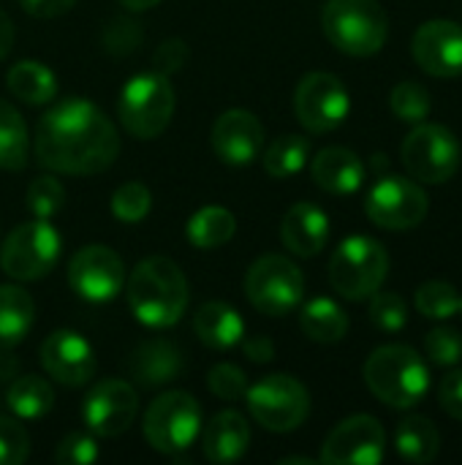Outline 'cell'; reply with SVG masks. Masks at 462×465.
<instances>
[{
    "label": "cell",
    "mask_w": 462,
    "mask_h": 465,
    "mask_svg": "<svg viewBox=\"0 0 462 465\" xmlns=\"http://www.w3.org/2000/svg\"><path fill=\"white\" fill-rule=\"evenodd\" d=\"M248 447L251 428L240 411H218L202 430V450L210 463H237L245 458Z\"/></svg>",
    "instance_id": "cell-22"
},
{
    "label": "cell",
    "mask_w": 462,
    "mask_h": 465,
    "mask_svg": "<svg viewBox=\"0 0 462 465\" xmlns=\"http://www.w3.org/2000/svg\"><path fill=\"white\" fill-rule=\"evenodd\" d=\"M395 447L408 463H433L441 452V436L428 417H406L398 425Z\"/></svg>",
    "instance_id": "cell-29"
},
{
    "label": "cell",
    "mask_w": 462,
    "mask_h": 465,
    "mask_svg": "<svg viewBox=\"0 0 462 465\" xmlns=\"http://www.w3.org/2000/svg\"><path fill=\"white\" fill-rule=\"evenodd\" d=\"M321 27L329 44L351 57H373L389 35V19L378 0H327Z\"/></svg>",
    "instance_id": "cell-4"
},
{
    "label": "cell",
    "mask_w": 462,
    "mask_h": 465,
    "mask_svg": "<svg viewBox=\"0 0 462 465\" xmlns=\"http://www.w3.org/2000/svg\"><path fill=\"white\" fill-rule=\"evenodd\" d=\"M30 455V436L19 417H0V465H19Z\"/></svg>",
    "instance_id": "cell-39"
},
{
    "label": "cell",
    "mask_w": 462,
    "mask_h": 465,
    "mask_svg": "<svg viewBox=\"0 0 462 465\" xmlns=\"http://www.w3.org/2000/svg\"><path fill=\"white\" fill-rule=\"evenodd\" d=\"M370 322L381 330V332H400L408 324V305L400 294L395 292H376L370 297Z\"/></svg>",
    "instance_id": "cell-37"
},
{
    "label": "cell",
    "mask_w": 462,
    "mask_h": 465,
    "mask_svg": "<svg viewBox=\"0 0 462 465\" xmlns=\"http://www.w3.org/2000/svg\"><path fill=\"white\" fill-rule=\"evenodd\" d=\"M310 161V139L300 134H283L261 150V163L270 177L286 180L300 174Z\"/></svg>",
    "instance_id": "cell-30"
},
{
    "label": "cell",
    "mask_w": 462,
    "mask_h": 465,
    "mask_svg": "<svg viewBox=\"0 0 462 465\" xmlns=\"http://www.w3.org/2000/svg\"><path fill=\"white\" fill-rule=\"evenodd\" d=\"M177 106L174 87L161 71H142L131 76L117 101L123 128L136 139H155L172 123Z\"/></svg>",
    "instance_id": "cell-6"
},
{
    "label": "cell",
    "mask_w": 462,
    "mask_h": 465,
    "mask_svg": "<svg viewBox=\"0 0 462 465\" xmlns=\"http://www.w3.org/2000/svg\"><path fill=\"white\" fill-rule=\"evenodd\" d=\"M65 199H68V196H65L63 183H60L57 177H52V174L35 177V180L27 185V191H25V204H27V210H30L35 218H44V221H49V218H54L57 213H63Z\"/></svg>",
    "instance_id": "cell-36"
},
{
    "label": "cell",
    "mask_w": 462,
    "mask_h": 465,
    "mask_svg": "<svg viewBox=\"0 0 462 465\" xmlns=\"http://www.w3.org/2000/svg\"><path fill=\"white\" fill-rule=\"evenodd\" d=\"M128 308L150 330L174 327L188 311V281L182 270L166 256L142 259L125 281Z\"/></svg>",
    "instance_id": "cell-2"
},
{
    "label": "cell",
    "mask_w": 462,
    "mask_h": 465,
    "mask_svg": "<svg viewBox=\"0 0 462 465\" xmlns=\"http://www.w3.org/2000/svg\"><path fill=\"white\" fill-rule=\"evenodd\" d=\"M41 368L63 387H84L95 373L93 346L74 330H54L41 343Z\"/></svg>",
    "instance_id": "cell-18"
},
{
    "label": "cell",
    "mask_w": 462,
    "mask_h": 465,
    "mask_svg": "<svg viewBox=\"0 0 462 465\" xmlns=\"http://www.w3.org/2000/svg\"><path fill=\"white\" fill-rule=\"evenodd\" d=\"M54 460L60 465H90L98 460V444L93 436L87 433H68L57 450H54Z\"/></svg>",
    "instance_id": "cell-41"
},
{
    "label": "cell",
    "mask_w": 462,
    "mask_h": 465,
    "mask_svg": "<svg viewBox=\"0 0 462 465\" xmlns=\"http://www.w3.org/2000/svg\"><path fill=\"white\" fill-rule=\"evenodd\" d=\"M389 106H392L398 120L417 125V123L428 120V114L433 109V101H430L428 87H422L419 82H400L389 93Z\"/></svg>",
    "instance_id": "cell-34"
},
{
    "label": "cell",
    "mask_w": 462,
    "mask_h": 465,
    "mask_svg": "<svg viewBox=\"0 0 462 465\" xmlns=\"http://www.w3.org/2000/svg\"><path fill=\"white\" fill-rule=\"evenodd\" d=\"M438 401H441V409H444L449 417H455V420H460L462 422V371H452V373L441 381V387H438Z\"/></svg>",
    "instance_id": "cell-43"
},
{
    "label": "cell",
    "mask_w": 462,
    "mask_h": 465,
    "mask_svg": "<svg viewBox=\"0 0 462 465\" xmlns=\"http://www.w3.org/2000/svg\"><path fill=\"white\" fill-rule=\"evenodd\" d=\"M207 387L221 401H240L248 392V376L242 373V368H237L231 362H221L210 371Z\"/></svg>",
    "instance_id": "cell-40"
},
{
    "label": "cell",
    "mask_w": 462,
    "mask_h": 465,
    "mask_svg": "<svg viewBox=\"0 0 462 465\" xmlns=\"http://www.w3.org/2000/svg\"><path fill=\"white\" fill-rule=\"evenodd\" d=\"M212 150L229 166H251L264 150V125L248 109H229L212 125Z\"/></svg>",
    "instance_id": "cell-19"
},
{
    "label": "cell",
    "mask_w": 462,
    "mask_h": 465,
    "mask_svg": "<svg viewBox=\"0 0 462 465\" xmlns=\"http://www.w3.org/2000/svg\"><path fill=\"white\" fill-rule=\"evenodd\" d=\"M237 232V218L231 210L221 207V204H210V207H202L199 213L191 215L188 226H185V234H188V242L199 251H215L221 245H226Z\"/></svg>",
    "instance_id": "cell-28"
},
{
    "label": "cell",
    "mask_w": 462,
    "mask_h": 465,
    "mask_svg": "<svg viewBox=\"0 0 462 465\" xmlns=\"http://www.w3.org/2000/svg\"><path fill=\"white\" fill-rule=\"evenodd\" d=\"M60 248L57 229L49 221L35 218L8 232L0 248V267L14 281H41L54 270Z\"/></svg>",
    "instance_id": "cell-9"
},
{
    "label": "cell",
    "mask_w": 462,
    "mask_h": 465,
    "mask_svg": "<svg viewBox=\"0 0 462 465\" xmlns=\"http://www.w3.org/2000/svg\"><path fill=\"white\" fill-rule=\"evenodd\" d=\"M139 411V398L128 381L120 379H103L90 387L82 403V417L90 433L101 439H114L123 436Z\"/></svg>",
    "instance_id": "cell-16"
},
{
    "label": "cell",
    "mask_w": 462,
    "mask_h": 465,
    "mask_svg": "<svg viewBox=\"0 0 462 465\" xmlns=\"http://www.w3.org/2000/svg\"><path fill=\"white\" fill-rule=\"evenodd\" d=\"M109 207H112V215L123 223H139L150 215V207H152V193L144 183L139 180H131V183H123L120 188H114L112 199H109Z\"/></svg>",
    "instance_id": "cell-35"
},
{
    "label": "cell",
    "mask_w": 462,
    "mask_h": 465,
    "mask_svg": "<svg viewBox=\"0 0 462 465\" xmlns=\"http://www.w3.org/2000/svg\"><path fill=\"white\" fill-rule=\"evenodd\" d=\"M8 90L11 95H16L19 101L30 104V106H44L52 104L57 95V76L49 65L38 63V60H19L16 65L8 68Z\"/></svg>",
    "instance_id": "cell-25"
},
{
    "label": "cell",
    "mask_w": 462,
    "mask_h": 465,
    "mask_svg": "<svg viewBox=\"0 0 462 465\" xmlns=\"http://www.w3.org/2000/svg\"><path fill=\"white\" fill-rule=\"evenodd\" d=\"M368 390L392 409H414L430 390L428 362L403 343L376 349L365 362Z\"/></svg>",
    "instance_id": "cell-3"
},
{
    "label": "cell",
    "mask_w": 462,
    "mask_h": 465,
    "mask_svg": "<svg viewBox=\"0 0 462 465\" xmlns=\"http://www.w3.org/2000/svg\"><path fill=\"white\" fill-rule=\"evenodd\" d=\"M185 60H188V46H185V41H180V38H166L158 49H155V54H152V63H155V71H161V74H177L182 65H185Z\"/></svg>",
    "instance_id": "cell-42"
},
{
    "label": "cell",
    "mask_w": 462,
    "mask_h": 465,
    "mask_svg": "<svg viewBox=\"0 0 462 465\" xmlns=\"http://www.w3.org/2000/svg\"><path fill=\"white\" fill-rule=\"evenodd\" d=\"M387 275H389L387 248L365 234L346 237L329 259V283L340 297L351 302L370 300L384 286Z\"/></svg>",
    "instance_id": "cell-5"
},
{
    "label": "cell",
    "mask_w": 462,
    "mask_h": 465,
    "mask_svg": "<svg viewBox=\"0 0 462 465\" xmlns=\"http://www.w3.org/2000/svg\"><path fill=\"white\" fill-rule=\"evenodd\" d=\"M128 371L142 387H163L182 373V354L174 343L152 338L133 349Z\"/></svg>",
    "instance_id": "cell-23"
},
{
    "label": "cell",
    "mask_w": 462,
    "mask_h": 465,
    "mask_svg": "<svg viewBox=\"0 0 462 465\" xmlns=\"http://www.w3.org/2000/svg\"><path fill=\"white\" fill-rule=\"evenodd\" d=\"M11 46H14V22H11V16L0 8V60L8 57Z\"/></svg>",
    "instance_id": "cell-46"
},
{
    "label": "cell",
    "mask_w": 462,
    "mask_h": 465,
    "mask_svg": "<svg viewBox=\"0 0 462 465\" xmlns=\"http://www.w3.org/2000/svg\"><path fill=\"white\" fill-rule=\"evenodd\" d=\"M417 311L425 319H436V322H447L452 316L460 313V297L457 289L447 281H428L417 289Z\"/></svg>",
    "instance_id": "cell-33"
},
{
    "label": "cell",
    "mask_w": 462,
    "mask_h": 465,
    "mask_svg": "<svg viewBox=\"0 0 462 465\" xmlns=\"http://www.w3.org/2000/svg\"><path fill=\"white\" fill-rule=\"evenodd\" d=\"M417 65L436 76L452 79L462 74V25L452 19H430L419 25L411 41Z\"/></svg>",
    "instance_id": "cell-17"
},
{
    "label": "cell",
    "mask_w": 462,
    "mask_h": 465,
    "mask_svg": "<svg viewBox=\"0 0 462 465\" xmlns=\"http://www.w3.org/2000/svg\"><path fill=\"white\" fill-rule=\"evenodd\" d=\"M27 166V123L16 106L0 98V169L19 172Z\"/></svg>",
    "instance_id": "cell-32"
},
{
    "label": "cell",
    "mask_w": 462,
    "mask_h": 465,
    "mask_svg": "<svg viewBox=\"0 0 462 465\" xmlns=\"http://www.w3.org/2000/svg\"><path fill=\"white\" fill-rule=\"evenodd\" d=\"M202 433V406L191 392L158 395L144 414V439L161 455L188 452Z\"/></svg>",
    "instance_id": "cell-7"
},
{
    "label": "cell",
    "mask_w": 462,
    "mask_h": 465,
    "mask_svg": "<svg viewBox=\"0 0 462 465\" xmlns=\"http://www.w3.org/2000/svg\"><path fill=\"white\" fill-rule=\"evenodd\" d=\"M368 218L389 232H406L419 226L430 213V199L422 183L414 177H381L365 196Z\"/></svg>",
    "instance_id": "cell-12"
},
{
    "label": "cell",
    "mask_w": 462,
    "mask_h": 465,
    "mask_svg": "<svg viewBox=\"0 0 462 465\" xmlns=\"http://www.w3.org/2000/svg\"><path fill=\"white\" fill-rule=\"evenodd\" d=\"M245 294L259 313L272 319L289 316L305 297L302 270L280 253H267L251 264L245 275Z\"/></svg>",
    "instance_id": "cell-8"
},
{
    "label": "cell",
    "mask_w": 462,
    "mask_h": 465,
    "mask_svg": "<svg viewBox=\"0 0 462 465\" xmlns=\"http://www.w3.org/2000/svg\"><path fill=\"white\" fill-rule=\"evenodd\" d=\"M5 403L14 411V417L30 422V420H41L52 411L54 406V390L46 379L30 373L16 379L8 392H5Z\"/></svg>",
    "instance_id": "cell-31"
},
{
    "label": "cell",
    "mask_w": 462,
    "mask_h": 465,
    "mask_svg": "<svg viewBox=\"0 0 462 465\" xmlns=\"http://www.w3.org/2000/svg\"><path fill=\"white\" fill-rule=\"evenodd\" d=\"M406 172L417 183L444 185L460 169V142L457 136L438 123H417V128L406 136L400 150Z\"/></svg>",
    "instance_id": "cell-10"
},
{
    "label": "cell",
    "mask_w": 462,
    "mask_h": 465,
    "mask_svg": "<svg viewBox=\"0 0 462 465\" xmlns=\"http://www.w3.org/2000/svg\"><path fill=\"white\" fill-rule=\"evenodd\" d=\"M387 455V430L370 414L343 420L324 441L321 463L327 465H378Z\"/></svg>",
    "instance_id": "cell-15"
},
{
    "label": "cell",
    "mask_w": 462,
    "mask_h": 465,
    "mask_svg": "<svg viewBox=\"0 0 462 465\" xmlns=\"http://www.w3.org/2000/svg\"><path fill=\"white\" fill-rule=\"evenodd\" d=\"M294 463L313 465V463H316V460H310V458H280V465H294Z\"/></svg>",
    "instance_id": "cell-48"
},
{
    "label": "cell",
    "mask_w": 462,
    "mask_h": 465,
    "mask_svg": "<svg viewBox=\"0 0 462 465\" xmlns=\"http://www.w3.org/2000/svg\"><path fill=\"white\" fill-rule=\"evenodd\" d=\"M251 417L272 433L297 430L310 414V395L294 376L272 373L248 387L245 392Z\"/></svg>",
    "instance_id": "cell-11"
},
{
    "label": "cell",
    "mask_w": 462,
    "mask_h": 465,
    "mask_svg": "<svg viewBox=\"0 0 462 465\" xmlns=\"http://www.w3.org/2000/svg\"><path fill=\"white\" fill-rule=\"evenodd\" d=\"M19 3L35 19H54V16L68 14L76 5V0H19Z\"/></svg>",
    "instance_id": "cell-44"
},
{
    "label": "cell",
    "mask_w": 462,
    "mask_h": 465,
    "mask_svg": "<svg viewBox=\"0 0 462 465\" xmlns=\"http://www.w3.org/2000/svg\"><path fill=\"white\" fill-rule=\"evenodd\" d=\"M242 351L251 362H270L275 357V346L270 338H242Z\"/></svg>",
    "instance_id": "cell-45"
},
{
    "label": "cell",
    "mask_w": 462,
    "mask_h": 465,
    "mask_svg": "<svg viewBox=\"0 0 462 465\" xmlns=\"http://www.w3.org/2000/svg\"><path fill=\"white\" fill-rule=\"evenodd\" d=\"M123 8H128V11H147V8H152V5H158L161 0H117Z\"/></svg>",
    "instance_id": "cell-47"
},
{
    "label": "cell",
    "mask_w": 462,
    "mask_h": 465,
    "mask_svg": "<svg viewBox=\"0 0 462 465\" xmlns=\"http://www.w3.org/2000/svg\"><path fill=\"white\" fill-rule=\"evenodd\" d=\"M428 360L438 368H455L462 362V335L455 327H436L425 338Z\"/></svg>",
    "instance_id": "cell-38"
},
{
    "label": "cell",
    "mask_w": 462,
    "mask_h": 465,
    "mask_svg": "<svg viewBox=\"0 0 462 465\" xmlns=\"http://www.w3.org/2000/svg\"><path fill=\"white\" fill-rule=\"evenodd\" d=\"M280 240L286 251L294 256H319L329 242V215L313 202H297L283 215Z\"/></svg>",
    "instance_id": "cell-20"
},
{
    "label": "cell",
    "mask_w": 462,
    "mask_h": 465,
    "mask_svg": "<svg viewBox=\"0 0 462 465\" xmlns=\"http://www.w3.org/2000/svg\"><path fill=\"white\" fill-rule=\"evenodd\" d=\"M294 112L310 134H329L340 128L351 112L346 84L329 71H310L294 90Z\"/></svg>",
    "instance_id": "cell-13"
},
{
    "label": "cell",
    "mask_w": 462,
    "mask_h": 465,
    "mask_svg": "<svg viewBox=\"0 0 462 465\" xmlns=\"http://www.w3.org/2000/svg\"><path fill=\"white\" fill-rule=\"evenodd\" d=\"M310 174L316 185L335 196L357 193L365 183V163L349 147H324L310 161Z\"/></svg>",
    "instance_id": "cell-21"
},
{
    "label": "cell",
    "mask_w": 462,
    "mask_h": 465,
    "mask_svg": "<svg viewBox=\"0 0 462 465\" xmlns=\"http://www.w3.org/2000/svg\"><path fill=\"white\" fill-rule=\"evenodd\" d=\"M35 319L33 297L19 286H0V349L25 341Z\"/></svg>",
    "instance_id": "cell-27"
},
{
    "label": "cell",
    "mask_w": 462,
    "mask_h": 465,
    "mask_svg": "<svg viewBox=\"0 0 462 465\" xmlns=\"http://www.w3.org/2000/svg\"><path fill=\"white\" fill-rule=\"evenodd\" d=\"M193 332L210 349H234L245 338V322L226 302H204L193 313Z\"/></svg>",
    "instance_id": "cell-24"
},
{
    "label": "cell",
    "mask_w": 462,
    "mask_h": 465,
    "mask_svg": "<svg viewBox=\"0 0 462 465\" xmlns=\"http://www.w3.org/2000/svg\"><path fill=\"white\" fill-rule=\"evenodd\" d=\"M300 327L313 343H340L349 332V316L346 311L329 300V297H316L300 311Z\"/></svg>",
    "instance_id": "cell-26"
},
{
    "label": "cell",
    "mask_w": 462,
    "mask_h": 465,
    "mask_svg": "<svg viewBox=\"0 0 462 465\" xmlns=\"http://www.w3.org/2000/svg\"><path fill=\"white\" fill-rule=\"evenodd\" d=\"M460 313H462V300H460Z\"/></svg>",
    "instance_id": "cell-49"
},
{
    "label": "cell",
    "mask_w": 462,
    "mask_h": 465,
    "mask_svg": "<svg viewBox=\"0 0 462 465\" xmlns=\"http://www.w3.org/2000/svg\"><path fill=\"white\" fill-rule=\"evenodd\" d=\"M120 136L114 123L87 98L68 95L38 120L35 158L54 174L87 177L114 163Z\"/></svg>",
    "instance_id": "cell-1"
},
{
    "label": "cell",
    "mask_w": 462,
    "mask_h": 465,
    "mask_svg": "<svg viewBox=\"0 0 462 465\" xmlns=\"http://www.w3.org/2000/svg\"><path fill=\"white\" fill-rule=\"evenodd\" d=\"M68 286L84 302H109L125 289V264L106 245H84L68 262Z\"/></svg>",
    "instance_id": "cell-14"
}]
</instances>
